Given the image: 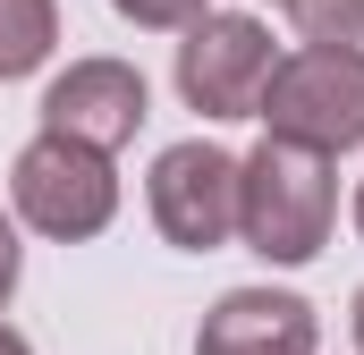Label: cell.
Instances as JSON below:
<instances>
[{"label":"cell","mask_w":364,"mask_h":355,"mask_svg":"<svg viewBox=\"0 0 364 355\" xmlns=\"http://www.w3.org/2000/svg\"><path fill=\"white\" fill-rule=\"evenodd\" d=\"M331 220H339V186L322 153L263 136V153L237 161V229L263 263H314Z\"/></svg>","instance_id":"6da1fadb"},{"label":"cell","mask_w":364,"mask_h":355,"mask_svg":"<svg viewBox=\"0 0 364 355\" xmlns=\"http://www.w3.org/2000/svg\"><path fill=\"white\" fill-rule=\"evenodd\" d=\"M279 144H305V153H348L364 144V51L348 43H305L296 60H279L272 85H263V110Z\"/></svg>","instance_id":"7a4b0ae2"},{"label":"cell","mask_w":364,"mask_h":355,"mask_svg":"<svg viewBox=\"0 0 364 355\" xmlns=\"http://www.w3.org/2000/svg\"><path fill=\"white\" fill-rule=\"evenodd\" d=\"M9 195H17V220L43 229V237H93V229H110V212H119L110 153L68 144V136H34V144L17 153Z\"/></svg>","instance_id":"3957f363"},{"label":"cell","mask_w":364,"mask_h":355,"mask_svg":"<svg viewBox=\"0 0 364 355\" xmlns=\"http://www.w3.org/2000/svg\"><path fill=\"white\" fill-rule=\"evenodd\" d=\"M272 34L237 9H203L178 43V93L203 110V119H255L263 110V85H272Z\"/></svg>","instance_id":"277c9868"},{"label":"cell","mask_w":364,"mask_h":355,"mask_svg":"<svg viewBox=\"0 0 364 355\" xmlns=\"http://www.w3.org/2000/svg\"><path fill=\"white\" fill-rule=\"evenodd\" d=\"M153 220L186 254L229 246V229H237V153H220V144H170L153 161Z\"/></svg>","instance_id":"5b68a950"},{"label":"cell","mask_w":364,"mask_h":355,"mask_svg":"<svg viewBox=\"0 0 364 355\" xmlns=\"http://www.w3.org/2000/svg\"><path fill=\"white\" fill-rule=\"evenodd\" d=\"M144 119H153V102H144V77L127 60H77L43 93V136H68V144H93V153L136 144Z\"/></svg>","instance_id":"8992f818"},{"label":"cell","mask_w":364,"mask_h":355,"mask_svg":"<svg viewBox=\"0 0 364 355\" xmlns=\"http://www.w3.org/2000/svg\"><path fill=\"white\" fill-rule=\"evenodd\" d=\"M195 355H314V305L279 288H229L203 313Z\"/></svg>","instance_id":"52a82bcc"},{"label":"cell","mask_w":364,"mask_h":355,"mask_svg":"<svg viewBox=\"0 0 364 355\" xmlns=\"http://www.w3.org/2000/svg\"><path fill=\"white\" fill-rule=\"evenodd\" d=\"M60 43V9L51 0H0V85L9 77H34Z\"/></svg>","instance_id":"ba28073f"},{"label":"cell","mask_w":364,"mask_h":355,"mask_svg":"<svg viewBox=\"0 0 364 355\" xmlns=\"http://www.w3.org/2000/svg\"><path fill=\"white\" fill-rule=\"evenodd\" d=\"M288 17H296V34L305 43H364V0H279Z\"/></svg>","instance_id":"9c48e42d"},{"label":"cell","mask_w":364,"mask_h":355,"mask_svg":"<svg viewBox=\"0 0 364 355\" xmlns=\"http://www.w3.org/2000/svg\"><path fill=\"white\" fill-rule=\"evenodd\" d=\"M119 17H136V26H195L203 17V0H110Z\"/></svg>","instance_id":"30bf717a"},{"label":"cell","mask_w":364,"mask_h":355,"mask_svg":"<svg viewBox=\"0 0 364 355\" xmlns=\"http://www.w3.org/2000/svg\"><path fill=\"white\" fill-rule=\"evenodd\" d=\"M9 288H17V229L0 220V296H9Z\"/></svg>","instance_id":"8fae6325"},{"label":"cell","mask_w":364,"mask_h":355,"mask_svg":"<svg viewBox=\"0 0 364 355\" xmlns=\"http://www.w3.org/2000/svg\"><path fill=\"white\" fill-rule=\"evenodd\" d=\"M0 355H34V347H26V339H17V330H9V322H0Z\"/></svg>","instance_id":"7c38bea8"},{"label":"cell","mask_w":364,"mask_h":355,"mask_svg":"<svg viewBox=\"0 0 364 355\" xmlns=\"http://www.w3.org/2000/svg\"><path fill=\"white\" fill-rule=\"evenodd\" d=\"M356 355H364V288H356Z\"/></svg>","instance_id":"4fadbf2b"},{"label":"cell","mask_w":364,"mask_h":355,"mask_svg":"<svg viewBox=\"0 0 364 355\" xmlns=\"http://www.w3.org/2000/svg\"><path fill=\"white\" fill-rule=\"evenodd\" d=\"M356 229H364V186H356Z\"/></svg>","instance_id":"5bb4252c"}]
</instances>
